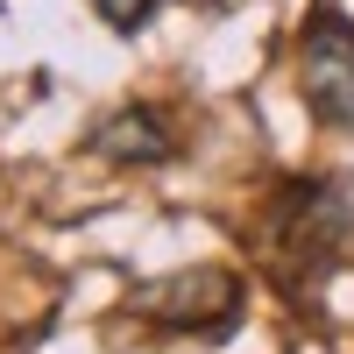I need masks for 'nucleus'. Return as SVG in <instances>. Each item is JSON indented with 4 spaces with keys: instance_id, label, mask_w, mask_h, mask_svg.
Returning a JSON list of instances; mask_svg holds the SVG:
<instances>
[{
    "instance_id": "nucleus-3",
    "label": "nucleus",
    "mask_w": 354,
    "mask_h": 354,
    "mask_svg": "<svg viewBox=\"0 0 354 354\" xmlns=\"http://www.w3.org/2000/svg\"><path fill=\"white\" fill-rule=\"evenodd\" d=\"M135 312H149L170 333H227L241 319V283L227 270H185V277H163L156 290H142Z\"/></svg>"
},
{
    "instance_id": "nucleus-1",
    "label": "nucleus",
    "mask_w": 354,
    "mask_h": 354,
    "mask_svg": "<svg viewBox=\"0 0 354 354\" xmlns=\"http://www.w3.org/2000/svg\"><path fill=\"white\" fill-rule=\"evenodd\" d=\"M347 234H354V205H347V192L333 177H298V185H283L277 227H270V255L290 277H326L333 255L347 248Z\"/></svg>"
},
{
    "instance_id": "nucleus-4",
    "label": "nucleus",
    "mask_w": 354,
    "mask_h": 354,
    "mask_svg": "<svg viewBox=\"0 0 354 354\" xmlns=\"http://www.w3.org/2000/svg\"><path fill=\"white\" fill-rule=\"evenodd\" d=\"M93 156L142 170V163L177 156V135H170V121H163V106H121L113 121H100V128H93Z\"/></svg>"
},
{
    "instance_id": "nucleus-5",
    "label": "nucleus",
    "mask_w": 354,
    "mask_h": 354,
    "mask_svg": "<svg viewBox=\"0 0 354 354\" xmlns=\"http://www.w3.org/2000/svg\"><path fill=\"white\" fill-rule=\"evenodd\" d=\"M156 8H163V0H93V15H100V21L113 28V36H135V28L149 21Z\"/></svg>"
},
{
    "instance_id": "nucleus-2",
    "label": "nucleus",
    "mask_w": 354,
    "mask_h": 354,
    "mask_svg": "<svg viewBox=\"0 0 354 354\" xmlns=\"http://www.w3.org/2000/svg\"><path fill=\"white\" fill-rule=\"evenodd\" d=\"M298 93L326 128L354 135V21L319 8L298 28Z\"/></svg>"
}]
</instances>
